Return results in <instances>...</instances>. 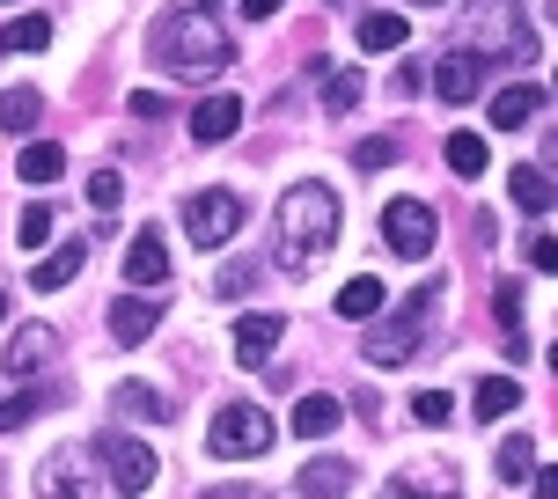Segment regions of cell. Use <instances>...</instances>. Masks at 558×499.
I'll list each match as a JSON object with an SVG mask.
<instances>
[{"label": "cell", "instance_id": "43", "mask_svg": "<svg viewBox=\"0 0 558 499\" xmlns=\"http://www.w3.org/2000/svg\"><path fill=\"white\" fill-rule=\"evenodd\" d=\"M404 8H448V0H404Z\"/></svg>", "mask_w": 558, "mask_h": 499}, {"label": "cell", "instance_id": "22", "mask_svg": "<svg viewBox=\"0 0 558 499\" xmlns=\"http://www.w3.org/2000/svg\"><path fill=\"white\" fill-rule=\"evenodd\" d=\"M412 37V23L397 15V8H375V15H361V52H397Z\"/></svg>", "mask_w": 558, "mask_h": 499}, {"label": "cell", "instance_id": "12", "mask_svg": "<svg viewBox=\"0 0 558 499\" xmlns=\"http://www.w3.org/2000/svg\"><path fill=\"white\" fill-rule=\"evenodd\" d=\"M287 338V316H235V367H265L272 361V345Z\"/></svg>", "mask_w": 558, "mask_h": 499}, {"label": "cell", "instance_id": "3", "mask_svg": "<svg viewBox=\"0 0 558 499\" xmlns=\"http://www.w3.org/2000/svg\"><path fill=\"white\" fill-rule=\"evenodd\" d=\"M434 308H441V279H434V287H418L412 302H397V316L367 331V345H361V353H367L375 367H404L412 353H426V331H434Z\"/></svg>", "mask_w": 558, "mask_h": 499}, {"label": "cell", "instance_id": "37", "mask_svg": "<svg viewBox=\"0 0 558 499\" xmlns=\"http://www.w3.org/2000/svg\"><path fill=\"white\" fill-rule=\"evenodd\" d=\"M125 111H133V118H169V104L155 96V88H133V96H125Z\"/></svg>", "mask_w": 558, "mask_h": 499}, {"label": "cell", "instance_id": "10", "mask_svg": "<svg viewBox=\"0 0 558 499\" xmlns=\"http://www.w3.org/2000/svg\"><path fill=\"white\" fill-rule=\"evenodd\" d=\"M59 353V338L45 331V324H15V338H8V353H0V375H45Z\"/></svg>", "mask_w": 558, "mask_h": 499}, {"label": "cell", "instance_id": "17", "mask_svg": "<svg viewBox=\"0 0 558 499\" xmlns=\"http://www.w3.org/2000/svg\"><path fill=\"white\" fill-rule=\"evenodd\" d=\"M536 111H544V88H536V82H514V88L493 96V125H500V133H522Z\"/></svg>", "mask_w": 558, "mask_h": 499}, {"label": "cell", "instance_id": "45", "mask_svg": "<svg viewBox=\"0 0 558 499\" xmlns=\"http://www.w3.org/2000/svg\"><path fill=\"white\" fill-rule=\"evenodd\" d=\"M0 316H8V294H0Z\"/></svg>", "mask_w": 558, "mask_h": 499}, {"label": "cell", "instance_id": "5", "mask_svg": "<svg viewBox=\"0 0 558 499\" xmlns=\"http://www.w3.org/2000/svg\"><path fill=\"white\" fill-rule=\"evenodd\" d=\"M463 52L471 59H485V52H536V37H530V23L514 15V0H485L471 15V37H463Z\"/></svg>", "mask_w": 558, "mask_h": 499}, {"label": "cell", "instance_id": "23", "mask_svg": "<svg viewBox=\"0 0 558 499\" xmlns=\"http://www.w3.org/2000/svg\"><path fill=\"white\" fill-rule=\"evenodd\" d=\"M59 169H66V155H59V139H29L23 155H15V177H23V184H52Z\"/></svg>", "mask_w": 558, "mask_h": 499}, {"label": "cell", "instance_id": "35", "mask_svg": "<svg viewBox=\"0 0 558 499\" xmlns=\"http://www.w3.org/2000/svg\"><path fill=\"white\" fill-rule=\"evenodd\" d=\"M493 316L507 324V338H522V287H500L493 294Z\"/></svg>", "mask_w": 558, "mask_h": 499}, {"label": "cell", "instance_id": "11", "mask_svg": "<svg viewBox=\"0 0 558 499\" xmlns=\"http://www.w3.org/2000/svg\"><path fill=\"white\" fill-rule=\"evenodd\" d=\"M155 331H162V302H155V294H118L111 302V338L118 345H147Z\"/></svg>", "mask_w": 558, "mask_h": 499}, {"label": "cell", "instance_id": "20", "mask_svg": "<svg viewBox=\"0 0 558 499\" xmlns=\"http://www.w3.org/2000/svg\"><path fill=\"white\" fill-rule=\"evenodd\" d=\"M338 426H345V404H338V397H324V389L294 404V434H302V441H324V434H338Z\"/></svg>", "mask_w": 558, "mask_h": 499}, {"label": "cell", "instance_id": "31", "mask_svg": "<svg viewBox=\"0 0 558 499\" xmlns=\"http://www.w3.org/2000/svg\"><path fill=\"white\" fill-rule=\"evenodd\" d=\"M493 471H500L507 485H522V477L536 471V441H530V434H507V441H500V463H493Z\"/></svg>", "mask_w": 558, "mask_h": 499}, {"label": "cell", "instance_id": "42", "mask_svg": "<svg viewBox=\"0 0 558 499\" xmlns=\"http://www.w3.org/2000/svg\"><path fill=\"white\" fill-rule=\"evenodd\" d=\"M192 8H198V15H214V8H221V0H192Z\"/></svg>", "mask_w": 558, "mask_h": 499}, {"label": "cell", "instance_id": "2", "mask_svg": "<svg viewBox=\"0 0 558 499\" xmlns=\"http://www.w3.org/2000/svg\"><path fill=\"white\" fill-rule=\"evenodd\" d=\"M147 52L162 59L177 82H221L228 59H235V37H228L214 15H198V8H169V15H155V29H147Z\"/></svg>", "mask_w": 558, "mask_h": 499}, {"label": "cell", "instance_id": "14", "mask_svg": "<svg viewBox=\"0 0 558 499\" xmlns=\"http://www.w3.org/2000/svg\"><path fill=\"white\" fill-rule=\"evenodd\" d=\"M235 125H243V96H206V104L192 111V139H198V147L235 139Z\"/></svg>", "mask_w": 558, "mask_h": 499}, {"label": "cell", "instance_id": "7", "mask_svg": "<svg viewBox=\"0 0 558 499\" xmlns=\"http://www.w3.org/2000/svg\"><path fill=\"white\" fill-rule=\"evenodd\" d=\"M434 235H441V221H434L426 198H390V214H383V243H390L397 257H434Z\"/></svg>", "mask_w": 558, "mask_h": 499}, {"label": "cell", "instance_id": "33", "mask_svg": "<svg viewBox=\"0 0 558 499\" xmlns=\"http://www.w3.org/2000/svg\"><path fill=\"white\" fill-rule=\"evenodd\" d=\"M412 418H418V426H448V418H456V397H448V389H418Z\"/></svg>", "mask_w": 558, "mask_h": 499}, {"label": "cell", "instance_id": "27", "mask_svg": "<svg viewBox=\"0 0 558 499\" xmlns=\"http://www.w3.org/2000/svg\"><path fill=\"white\" fill-rule=\"evenodd\" d=\"M82 257H88L82 243H59L52 257H45V265H37V272H29V287H45V294H59V287H66V279L82 272Z\"/></svg>", "mask_w": 558, "mask_h": 499}, {"label": "cell", "instance_id": "6", "mask_svg": "<svg viewBox=\"0 0 558 499\" xmlns=\"http://www.w3.org/2000/svg\"><path fill=\"white\" fill-rule=\"evenodd\" d=\"M184 228H192V243L198 249H221L235 228H243V198L221 192V184H206V192L184 198Z\"/></svg>", "mask_w": 558, "mask_h": 499}, {"label": "cell", "instance_id": "29", "mask_svg": "<svg viewBox=\"0 0 558 499\" xmlns=\"http://www.w3.org/2000/svg\"><path fill=\"white\" fill-rule=\"evenodd\" d=\"M514 404H522V389L507 382V375H485V382H477V404H471V412H477V418H507Z\"/></svg>", "mask_w": 558, "mask_h": 499}, {"label": "cell", "instance_id": "39", "mask_svg": "<svg viewBox=\"0 0 558 499\" xmlns=\"http://www.w3.org/2000/svg\"><path fill=\"white\" fill-rule=\"evenodd\" d=\"M536 499H558V463H536Z\"/></svg>", "mask_w": 558, "mask_h": 499}, {"label": "cell", "instance_id": "24", "mask_svg": "<svg viewBox=\"0 0 558 499\" xmlns=\"http://www.w3.org/2000/svg\"><path fill=\"white\" fill-rule=\"evenodd\" d=\"M37 118H45V96L37 88H8L0 96V133H37Z\"/></svg>", "mask_w": 558, "mask_h": 499}, {"label": "cell", "instance_id": "13", "mask_svg": "<svg viewBox=\"0 0 558 499\" xmlns=\"http://www.w3.org/2000/svg\"><path fill=\"white\" fill-rule=\"evenodd\" d=\"M477 88H485V59L441 52V66H434V96H441V104H471Z\"/></svg>", "mask_w": 558, "mask_h": 499}, {"label": "cell", "instance_id": "36", "mask_svg": "<svg viewBox=\"0 0 558 499\" xmlns=\"http://www.w3.org/2000/svg\"><path fill=\"white\" fill-rule=\"evenodd\" d=\"M390 162H397L390 139H361V147H353V169H390Z\"/></svg>", "mask_w": 558, "mask_h": 499}, {"label": "cell", "instance_id": "41", "mask_svg": "<svg viewBox=\"0 0 558 499\" xmlns=\"http://www.w3.org/2000/svg\"><path fill=\"white\" fill-rule=\"evenodd\" d=\"M206 499H265V492H251V485H235V492H206Z\"/></svg>", "mask_w": 558, "mask_h": 499}, {"label": "cell", "instance_id": "44", "mask_svg": "<svg viewBox=\"0 0 558 499\" xmlns=\"http://www.w3.org/2000/svg\"><path fill=\"white\" fill-rule=\"evenodd\" d=\"M551 375H558V345H551Z\"/></svg>", "mask_w": 558, "mask_h": 499}, {"label": "cell", "instance_id": "4", "mask_svg": "<svg viewBox=\"0 0 558 499\" xmlns=\"http://www.w3.org/2000/svg\"><path fill=\"white\" fill-rule=\"evenodd\" d=\"M206 448H214L221 463H235V455H265V448H272V418L257 412V404H221L214 426H206Z\"/></svg>", "mask_w": 558, "mask_h": 499}, {"label": "cell", "instance_id": "21", "mask_svg": "<svg viewBox=\"0 0 558 499\" xmlns=\"http://www.w3.org/2000/svg\"><path fill=\"white\" fill-rule=\"evenodd\" d=\"M441 155H448V169H456L463 184H477V177L493 169V147H485V133H448Z\"/></svg>", "mask_w": 558, "mask_h": 499}, {"label": "cell", "instance_id": "30", "mask_svg": "<svg viewBox=\"0 0 558 499\" xmlns=\"http://www.w3.org/2000/svg\"><path fill=\"white\" fill-rule=\"evenodd\" d=\"M52 235H59V214H52V206H45V198H37V206H23V221H15V243H23V249H45Z\"/></svg>", "mask_w": 558, "mask_h": 499}, {"label": "cell", "instance_id": "46", "mask_svg": "<svg viewBox=\"0 0 558 499\" xmlns=\"http://www.w3.org/2000/svg\"><path fill=\"white\" fill-rule=\"evenodd\" d=\"M331 8H345V0H331Z\"/></svg>", "mask_w": 558, "mask_h": 499}, {"label": "cell", "instance_id": "26", "mask_svg": "<svg viewBox=\"0 0 558 499\" xmlns=\"http://www.w3.org/2000/svg\"><path fill=\"white\" fill-rule=\"evenodd\" d=\"M507 192H514V206H522V214H544V206H558V184L551 177H544V169H514V184H507Z\"/></svg>", "mask_w": 558, "mask_h": 499}, {"label": "cell", "instance_id": "8", "mask_svg": "<svg viewBox=\"0 0 558 499\" xmlns=\"http://www.w3.org/2000/svg\"><path fill=\"white\" fill-rule=\"evenodd\" d=\"M104 471H111V485H118V499H140L147 485H155V448L147 441H133V434H104Z\"/></svg>", "mask_w": 558, "mask_h": 499}, {"label": "cell", "instance_id": "32", "mask_svg": "<svg viewBox=\"0 0 558 499\" xmlns=\"http://www.w3.org/2000/svg\"><path fill=\"white\" fill-rule=\"evenodd\" d=\"M52 45V15H15V29H8V52H45Z\"/></svg>", "mask_w": 558, "mask_h": 499}, {"label": "cell", "instance_id": "34", "mask_svg": "<svg viewBox=\"0 0 558 499\" xmlns=\"http://www.w3.org/2000/svg\"><path fill=\"white\" fill-rule=\"evenodd\" d=\"M118 198H125V177H118V169H96V177H88V206H96V214H111Z\"/></svg>", "mask_w": 558, "mask_h": 499}, {"label": "cell", "instance_id": "16", "mask_svg": "<svg viewBox=\"0 0 558 499\" xmlns=\"http://www.w3.org/2000/svg\"><path fill=\"white\" fill-rule=\"evenodd\" d=\"M37 492H45V499H88V463H82V455H45Z\"/></svg>", "mask_w": 558, "mask_h": 499}, {"label": "cell", "instance_id": "38", "mask_svg": "<svg viewBox=\"0 0 558 499\" xmlns=\"http://www.w3.org/2000/svg\"><path fill=\"white\" fill-rule=\"evenodd\" d=\"M530 265H536V272H558V235H536V243H530Z\"/></svg>", "mask_w": 558, "mask_h": 499}, {"label": "cell", "instance_id": "19", "mask_svg": "<svg viewBox=\"0 0 558 499\" xmlns=\"http://www.w3.org/2000/svg\"><path fill=\"white\" fill-rule=\"evenodd\" d=\"M383 302H390V294H383V279H345V287H338V316H345V324H375V316H383Z\"/></svg>", "mask_w": 558, "mask_h": 499}, {"label": "cell", "instance_id": "18", "mask_svg": "<svg viewBox=\"0 0 558 499\" xmlns=\"http://www.w3.org/2000/svg\"><path fill=\"white\" fill-rule=\"evenodd\" d=\"M162 279H169L162 235H133V249H125V287H162Z\"/></svg>", "mask_w": 558, "mask_h": 499}, {"label": "cell", "instance_id": "9", "mask_svg": "<svg viewBox=\"0 0 558 499\" xmlns=\"http://www.w3.org/2000/svg\"><path fill=\"white\" fill-rule=\"evenodd\" d=\"M375 499H463V485H456V463L426 455V463H404Z\"/></svg>", "mask_w": 558, "mask_h": 499}, {"label": "cell", "instance_id": "15", "mask_svg": "<svg viewBox=\"0 0 558 499\" xmlns=\"http://www.w3.org/2000/svg\"><path fill=\"white\" fill-rule=\"evenodd\" d=\"M294 492H302V499H345V492H353V463H338V455H316V463H302Z\"/></svg>", "mask_w": 558, "mask_h": 499}, {"label": "cell", "instance_id": "1", "mask_svg": "<svg viewBox=\"0 0 558 499\" xmlns=\"http://www.w3.org/2000/svg\"><path fill=\"white\" fill-rule=\"evenodd\" d=\"M338 228H345V206H338L331 184H316V177H302L294 192L279 198V272H316L324 257L338 249Z\"/></svg>", "mask_w": 558, "mask_h": 499}, {"label": "cell", "instance_id": "28", "mask_svg": "<svg viewBox=\"0 0 558 499\" xmlns=\"http://www.w3.org/2000/svg\"><path fill=\"white\" fill-rule=\"evenodd\" d=\"M118 412L162 426V418H177V404H162V389H147V382H118Z\"/></svg>", "mask_w": 558, "mask_h": 499}, {"label": "cell", "instance_id": "25", "mask_svg": "<svg viewBox=\"0 0 558 499\" xmlns=\"http://www.w3.org/2000/svg\"><path fill=\"white\" fill-rule=\"evenodd\" d=\"M361 104H367V74H361V66L324 74V111H361Z\"/></svg>", "mask_w": 558, "mask_h": 499}, {"label": "cell", "instance_id": "40", "mask_svg": "<svg viewBox=\"0 0 558 499\" xmlns=\"http://www.w3.org/2000/svg\"><path fill=\"white\" fill-rule=\"evenodd\" d=\"M279 8H287V0H243V15H251V23H272Z\"/></svg>", "mask_w": 558, "mask_h": 499}]
</instances>
